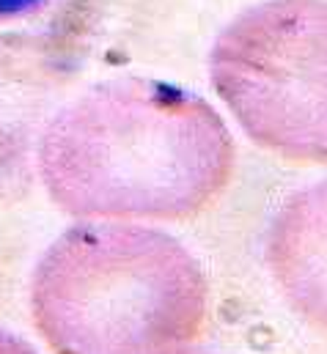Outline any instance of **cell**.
<instances>
[{"instance_id": "cell-1", "label": "cell", "mask_w": 327, "mask_h": 354, "mask_svg": "<svg viewBox=\"0 0 327 354\" xmlns=\"http://www.w3.org/2000/svg\"><path fill=\"white\" fill-rule=\"evenodd\" d=\"M39 176L82 220H179L212 203L234 171V140L201 96L124 80L67 104L42 132Z\"/></svg>"}, {"instance_id": "cell-2", "label": "cell", "mask_w": 327, "mask_h": 354, "mask_svg": "<svg viewBox=\"0 0 327 354\" xmlns=\"http://www.w3.org/2000/svg\"><path fill=\"white\" fill-rule=\"evenodd\" d=\"M30 313L53 354H176L204 327L206 280L163 231L88 220L39 259Z\"/></svg>"}, {"instance_id": "cell-3", "label": "cell", "mask_w": 327, "mask_h": 354, "mask_svg": "<svg viewBox=\"0 0 327 354\" xmlns=\"http://www.w3.org/2000/svg\"><path fill=\"white\" fill-rule=\"evenodd\" d=\"M267 259L292 310L327 333V181L283 203L269 231Z\"/></svg>"}, {"instance_id": "cell-4", "label": "cell", "mask_w": 327, "mask_h": 354, "mask_svg": "<svg viewBox=\"0 0 327 354\" xmlns=\"http://www.w3.org/2000/svg\"><path fill=\"white\" fill-rule=\"evenodd\" d=\"M82 0H0V30L42 36L80 8Z\"/></svg>"}, {"instance_id": "cell-5", "label": "cell", "mask_w": 327, "mask_h": 354, "mask_svg": "<svg viewBox=\"0 0 327 354\" xmlns=\"http://www.w3.org/2000/svg\"><path fill=\"white\" fill-rule=\"evenodd\" d=\"M0 354H39L25 338L8 333V330H0Z\"/></svg>"}, {"instance_id": "cell-6", "label": "cell", "mask_w": 327, "mask_h": 354, "mask_svg": "<svg viewBox=\"0 0 327 354\" xmlns=\"http://www.w3.org/2000/svg\"><path fill=\"white\" fill-rule=\"evenodd\" d=\"M176 354H190V349H184V352H176Z\"/></svg>"}]
</instances>
